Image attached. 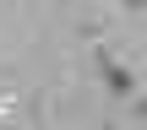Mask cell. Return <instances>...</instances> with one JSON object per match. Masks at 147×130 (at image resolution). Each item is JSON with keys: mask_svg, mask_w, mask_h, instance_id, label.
I'll list each match as a JSON object with an SVG mask.
<instances>
[{"mask_svg": "<svg viewBox=\"0 0 147 130\" xmlns=\"http://www.w3.org/2000/svg\"><path fill=\"white\" fill-rule=\"evenodd\" d=\"M98 81H104L115 98H136V71H131L125 60H115V54H98Z\"/></svg>", "mask_w": 147, "mask_h": 130, "instance_id": "cell-1", "label": "cell"}, {"mask_svg": "<svg viewBox=\"0 0 147 130\" xmlns=\"http://www.w3.org/2000/svg\"><path fill=\"white\" fill-rule=\"evenodd\" d=\"M120 5H125V11H147V0H120Z\"/></svg>", "mask_w": 147, "mask_h": 130, "instance_id": "cell-2", "label": "cell"}]
</instances>
